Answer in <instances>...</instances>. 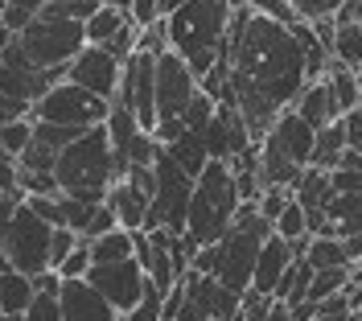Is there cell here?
Returning <instances> with one entry per match:
<instances>
[{
    "label": "cell",
    "instance_id": "cell-4",
    "mask_svg": "<svg viewBox=\"0 0 362 321\" xmlns=\"http://www.w3.org/2000/svg\"><path fill=\"white\" fill-rule=\"evenodd\" d=\"M313 148H317V132L288 107L276 119L268 140L259 144L264 189H296V182L305 177V169H313Z\"/></svg>",
    "mask_w": 362,
    "mask_h": 321
},
{
    "label": "cell",
    "instance_id": "cell-23",
    "mask_svg": "<svg viewBox=\"0 0 362 321\" xmlns=\"http://www.w3.org/2000/svg\"><path fill=\"white\" fill-rule=\"evenodd\" d=\"M90 259H95V268L136 259V235H132V230H112V235L95 239V243H90Z\"/></svg>",
    "mask_w": 362,
    "mask_h": 321
},
{
    "label": "cell",
    "instance_id": "cell-42",
    "mask_svg": "<svg viewBox=\"0 0 362 321\" xmlns=\"http://www.w3.org/2000/svg\"><path fill=\"white\" fill-rule=\"evenodd\" d=\"M4 194H21L17 189V160L8 157V153H0V198Z\"/></svg>",
    "mask_w": 362,
    "mask_h": 321
},
{
    "label": "cell",
    "instance_id": "cell-21",
    "mask_svg": "<svg viewBox=\"0 0 362 321\" xmlns=\"http://www.w3.org/2000/svg\"><path fill=\"white\" fill-rule=\"evenodd\" d=\"M325 83H329V95H334V103H338V115H341V119L362 107L358 70H350V66H341V62H334V70L325 74Z\"/></svg>",
    "mask_w": 362,
    "mask_h": 321
},
{
    "label": "cell",
    "instance_id": "cell-12",
    "mask_svg": "<svg viewBox=\"0 0 362 321\" xmlns=\"http://www.w3.org/2000/svg\"><path fill=\"white\" fill-rule=\"evenodd\" d=\"M198 78L194 70L181 62L177 54H160L157 58V124H169V119H181L189 112V103L198 99Z\"/></svg>",
    "mask_w": 362,
    "mask_h": 321
},
{
    "label": "cell",
    "instance_id": "cell-35",
    "mask_svg": "<svg viewBox=\"0 0 362 321\" xmlns=\"http://www.w3.org/2000/svg\"><path fill=\"white\" fill-rule=\"evenodd\" d=\"M25 206L33 210L45 227L62 230V194H58V198H25Z\"/></svg>",
    "mask_w": 362,
    "mask_h": 321
},
{
    "label": "cell",
    "instance_id": "cell-20",
    "mask_svg": "<svg viewBox=\"0 0 362 321\" xmlns=\"http://www.w3.org/2000/svg\"><path fill=\"white\" fill-rule=\"evenodd\" d=\"M128 21H132V17H128V4H103V8L87 21V46H99V49L112 46L115 37L124 33Z\"/></svg>",
    "mask_w": 362,
    "mask_h": 321
},
{
    "label": "cell",
    "instance_id": "cell-34",
    "mask_svg": "<svg viewBox=\"0 0 362 321\" xmlns=\"http://www.w3.org/2000/svg\"><path fill=\"white\" fill-rule=\"evenodd\" d=\"M25 321H66L62 317V300H58V293H37V300L29 305Z\"/></svg>",
    "mask_w": 362,
    "mask_h": 321
},
{
    "label": "cell",
    "instance_id": "cell-17",
    "mask_svg": "<svg viewBox=\"0 0 362 321\" xmlns=\"http://www.w3.org/2000/svg\"><path fill=\"white\" fill-rule=\"evenodd\" d=\"M293 264H296L293 243H284L280 235H272L268 243H264V252H259V264H255V280H251V288H255V293H264V297H276L280 280H284V272H288Z\"/></svg>",
    "mask_w": 362,
    "mask_h": 321
},
{
    "label": "cell",
    "instance_id": "cell-13",
    "mask_svg": "<svg viewBox=\"0 0 362 321\" xmlns=\"http://www.w3.org/2000/svg\"><path fill=\"white\" fill-rule=\"evenodd\" d=\"M66 83H74V87H83V91H90V95H99V99H107V103H115L119 83H124V62L112 58L107 49L87 46L74 62H70Z\"/></svg>",
    "mask_w": 362,
    "mask_h": 321
},
{
    "label": "cell",
    "instance_id": "cell-1",
    "mask_svg": "<svg viewBox=\"0 0 362 321\" xmlns=\"http://www.w3.org/2000/svg\"><path fill=\"white\" fill-rule=\"evenodd\" d=\"M226 46H230L235 74H230V91H226L223 107H239L251 128V140L264 144L276 119L309 87L300 42L293 29L255 13V4H235Z\"/></svg>",
    "mask_w": 362,
    "mask_h": 321
},
{
    "label": "cell",
    "instance_id": "cell-28",
    "mask_svg": "<svg viewBox=\"0 0 362 321\" xmlns=\"http://www.w3.org/2000/svg\"><path fill=\"white\" fill-rule=\"evenodd\" d=\"M17 189H21V198H58L62 194L54 173H29L21 165H17Z\"/></svg>",
    "mask_w": 362,
    "mask_h": 321
},
{
    "label": "cell",
    "instance_id": "cell-2",
    "mask_svg": "<svg viewBox=\"0 0 362 321\" xmlns=\"http://www.w3.org/2000/svg\"><path fill=\"white\" fill-rule=\"evenodd\" d=\"M230 17H235V4H223V0H181L177 8L165 17L169 49L194 70L198 83L218 66V58L226 54Z\"/></svg>",
    "mask_w": 362,
    "mask_h": 321
},
{
    "label": "cell",
    "instance_id": "cell-45",
    "mask_svg": "<svg viewBox=\"0 0 362 321\" xmlns=\"http://www.w3.org/2000/svg\"><path fill=\"white\" fill-rule=\"evenodd\" d=\"M268 321H293V309H288L284 300H276V309L268 313Z\"/></svg>",
    "mask_w": 362,
    "mask_h": 321
},
{
    "label": "cell",
    "instance_id": "cell-30",
    "mask_svg": "<svg viewBox=\"0 0 362 321\" xmlns=\"http://www.w3.org/2000/svg\"><path fill=\"white\" fill-rule=\"evenodd\" d=\"M214 112H218V103H214L210 95H202V91H198V99L189 103V112L181 115L185 132H194V136H206V128L214 124Z\"/></svg>",
    "mask_w": 362,
    "mask_h": 321
},
{
    "label": "cell",
    "instance_id": "cell-14",
    "mask_svg": "<svg viewBox=\"0 0 362 321\" xmlns=\"http://www.w3.org/2000/svg\"><path fill=\"white\" fill-rule=\"evenodd\" d=\"M206 153H210V160H239L247 148H255V140H251V128L247 119H243V112L239 107H223L218 103V112H214V124L206 128Z\"/></svg>",
    "mask_w": 362,
    "mask_h": 321
},
{
    "label": "cell",
    "instance_id": "cell-40",
    "mask_svg": "<svg viewBox=\"0 0 362 321\" xmlns=\"http://www.w3.org/2000/svg\"><path fill=\"white\" fill-rule=\"evenodd\" d=\"M334 194H362V173L354 169H334Z\"/></svg>",
    "mask_w": 362,
    "mask_h": 321
},
{
    "label": "cell",
    "instance_id": "cell-15",
    "mask_svg": "<svg viewBox=\"0 0 362 321\" xmlns=\"http://www.w3.org/2000/svg\"><path fill=\"white\" fill-rule=\"evenodd\" d=\"M185 293H189V300H194L210 321H239V313H243V297H239L235 288L218 284L214 276L189 272L185 276Z\"/></svg>",
    "mask_w": 362,
    "mask_h": 321
},
{
    "label": "cell",
    "instance_id": "cell-19",
    "mask_svg": "<svg viewBox=\"0 0 362 321\" xmlns=\"http://www.w3.org/2000/svg\"><path fill=\"white\" fill-rule=\"evenodd\" d=\"M293 112L313 128V132H325V128H334L341 115H338V103H334V95H329V83H309L305 95L293 103Z\"/></svg>",
    "mask_w": 362,
    "mask_h": 321
},
{
    "label": "cell",
    "instance_id": "cell-27",
    "mask_svg": "<svg viewBox=\"0 0 362 321\" xmlns=\"http://www.w3.org/2000/svg\"><path fill=\"white\" fill-rule=\"evenodd\" d=\"M37 17H42V4H37V0H4V17H0V21H4L8 33H17V37H21Z\"/></svg>",
    "mask_w": 362,
    "mask_h": 321
},
{
    "label": "cell",
    "instance_id": "cell-44",
    "mask_svg": "<svg viewBox=\"0 0 362 321\" xmlns=\"http://www.w3.org/2000/svg\"><path fill=\"white\" fill-rule=\"evenodd\" d=\"M33 288H37V293H62V276H58V272L33 276Z\"/></svg>",
    "mask_w": 362,
    "mask_h": 321
},
{
    "label": "cell",
    "instance_id": "cell-43",
    "mask_svg": "<svg viewBox=\"0 0 362 321\" xmlns=\"http://www.w3.org/2000/svg\"><path fill=\"white\" fill-rule=\"evenodd\" d=\"M341 128H346V144H350L354 153H362V107L346 115V119H341Z\"/></svg>",
    "mask_w": 362,
    "mask_h": 321
},
{
    "label": "cell",
    "instance_id": "cell-33",
    "mask_svg": "<svg viewBox=\"0 0 362 321\" xmlns=\"http://www.w3.org/2000/svg\"><path fill=\"white\" fill-rule=\"evenodd\" d=\"M255 13H264L268 21L284 25V29H296L300 17H296V4H284V0H255Z\"/></svg>",
    "mask_w": 362,
    "mask_h": 321
},
{
    "label": "cell",
    "instance_id": "cell-26",
    "mask_svg": "<svg viewBox=\"0 0 362 321\" xmlns=\"http://www.w3.org/2000/svg\"><path fill=\"white\" fill-rule=\"evenodd\" d=\"M334 62H341V66H350V70H362V25L338 29V37H334Z\"/></svg>",
    "mask_w": 362,
    "mask_h": 321
},
{
    "label": "cell",
    "instance_id": "cell-11",
    "mask_svg": "<svg viewBox=\"0 0 362 321\" xmlns=\"http://www.w3.org/2000/svg\"><path fill=\"white\" fill-rule=\"evenodd\" d=\"M87 284L99 293V297L112 305L119 317L136 313V305L144 300V288H148V272L140 268V259H128V264H107V268H90Z\"/></svg>",
    "mask_w": 362,
    "mask_h": 321
},
{
    "label": "cell",
    "instance_id": "cell-5",
    "mask_svg": "<svg viewBox=\"0 0 362 321\" xmlns=\"http://www.w3.org/2000/svg\"><path fill=\"white\" fill-rule=\"evenodd\" d=\"M54 177L62 194H107L115 185V153L107 128H90L78 144H70L58 157Z\"/></svg>",
    "mask_w": 362,
    "mask_h": 321
},
{
    "label": "cell",
    "instance_id": "cell-3",
    "mask_svg": "<svg viewBox=\"0 0 362 321\" xmlns=\"http://www.w3.org/2000/svg\"><path fill=\"white\" fill-rule=\"evenodd\" d=\"M239 206H243V198H239L230 165L226 160H210L206 173L198 177V189H194V206H189V223H185V243L194 252L218 247L230 235V227H235Z\"/></svg>",
    "mask_w": 362,
    "mask_h": 321
},
{
    "label": "cell",
    "instance_id": "cell-36",
    "mask_svg": "<svg viewBox=\"0 0 362 321\" xmlns=\"http://www.w3.org/2000/svg\"><path fill=\"white\" fill-rule=\"evenodd\" d=\"M78 243H83V235H74V230H54V247H49V264H54V272L78 252Z\"/></svg>",
    "mask_w": 362,
    "mask_h": 321
},
{
    "label": "cell",
    "instance_id": "cell-7",
    "mask_svg": "<svg viewBox=\"0 0 362 321\" xmlns=\"http://www.w3.org/2000/svg\"><path fill=\"white\" fill-rule=\"evenodd\" d=\"M194 189L198 182L173 165L160 148L157 157V189H153V214H148V227L144 230H169V235H185L189 223V206H194Z\"/></svg>",
    "mask_w": 362,
    "mask_h": 321
},
{
    "label": "cell",
    "instance_id": "cell-10",
    "mask_svg": "<svg viewBox=\"0 0 362 321\" xmlns=\"http://www.w3.org/2000/svg\"><path fill=\"white\" fill-rule=\"evenodd\" d=\"M115 103L128 107L140 119L144 132H157V58L153 54L136 49L132 58L124 62V83H119Z\"/></svg>",
    "mask_w": 362,
    "mask_h": 321
},
{
    "label": "cell",
    "instance_id": "cell-37",
    "mask_svg": "<svg viewBox=\"0 0 362 321\" xmlns=\"http://www.w3.org/2000/svg\"><path fill=\"white\" fill-rule=\"evenodd\" d=\"M128 17H132V25L144 33V29H153V25L165 21V13H160V4H153V0H132L128 4Z\"/></svg>",
    "mask_w": 362,
    "mask_h": 321
},
{
    "label": "cell",
    "instance_id": "cell-16",
    "mask_svg": "<svg viewBox=\"0 0 362 321\" xmlns=\"http://www.w3.org/2000/svg\"><path fill=\"white\" fill-rule=\"evenodd\" d=\"M58 300H62V317L66 321H124L87 280H62Z\"/></svg>",
    "mask_w": 362,
    "mask_h": 321
},
{
    "label": "cell",
    "instance_id": "cell-8",
    "mask_svg": "<svg viewBox=\"0 0 362 321\" xmlns=\"http://www.w3.org/2000/svg\"><path fill=\"white\" fill-rule=\"evenodd\" d=\"M107 115H112L107 99L83 91L74 83H62V87H54L33 107V124H58V128H83V132H90V128H107Z\"/></svg>",
    "mask_w": 362,
    "mask_h": 321
},
{
    "label": "cell",
    "instance_id": "cell-6",
    "mask_svg": "<svg viewBox=\"0 0 362 321\" xmlns=\"http://www.w3.org/2000/svg\"><path fill=\"white\" fill-rule=\"evenodd\" d=\"M17 46H21V54L37 70H62L87 49V25L37 17V21L17 37Z\"/></svg>",
    "mask_w": 362,
    "mask_h": 321
},
{
    "label": "cell",
    "instance_id": "cell-22",
    "mask_svg": "<svg viewBox=\"0 0 362 321\" xmlns=\"http://www.w3.org/2000/svg\"><path fill=\"white\" fill-rule=\"evenodd\" d=\"M33 300H37V288H33L29 276H21V272L0 276V313L4 317H25Z\"/></svg>",
    "mask_w": 362,
    "mask_h": 321
},
{
    "label": "cell",
    "instance_id": "cell-29",
    "mask_svg": "<svg viewBox=\"0 0 362 321\" xmlns=\"http://www.w3.org/2000/svg\"><path fill=\"white\" fill-rule=\"evenodd\" d=\"M276 235L284 239V243H300V239H309V218H305V210H300V202H288V210L276 218Z\"/></svg>",
    "mask_w": 362,
    "mask_h": 321
},
{
    "label": "cell",
    "instance_id": "cell-31",
    "mask_svg": "<svg viewBox=\"0 0 362 321\" xmlns=\"http://www.w3.org/2000/svg\"><path fill=\"white\" fill-rule=\"evenodd\" d=\"M29 144H33V119H21V124L0 128V148H4L13 160H21Z\"/></svg>",
    "mask_w": 362,
    "mask_h": 321
},
{
    "label": "cell",
    "instance_id": "cell-25",
    "mask_svg": "<svg viewBox=\"0 0 362 321\" xmlns=\"http://www.w3.org/2000/svg\"><path fill=\"white\" fill-rule=\"evenodd\" d=\"M305 264H309L313 272L354 268V264H350V255H346V243H341V239H313V243H309V255H305Z\"/></svg>",
    "mask_w": 362,
    "mask_h": 321
},
{
    "label": "cell",
    "instance_id": "cell-9",
    "mask_svg": "<svg viewBox=\"0 0 362 321\" xmlns=\"http://www.w3.org/2000/svg\"><path fill=\"white\" fill-rule=\"evenodd\" d=\"M49 247H54V227H45L42 218L21 202L13 227H8V235H4V252H8V259H13V268H17L21 276H29V280L42 276V272H54Z\"/></svg>",
    "mask_w": 362,
    "mask_h": 321
},
{
    "label": "cell",
    "instance_id": "cell-32",
    "mask_svg": "<svg viewBox=\"0 0 362 321\" xmlns=\"http://www.w3.org/2000/svg\"><path fill=\"white\" fill-rule=\"evenodd\" d=\"M17 165L29 169V173H54V169H58V153H54V148H45L42 140L33 136V144L25 148V157L17 160Z\"/></svg>",
    "mask_w": 362,
    "mask_h": 321
},
{
    "label": "cell",
    "instance_id": "cell-18",
    "mask_svg": "<svg viewBox=\"0 0 362 321\" xmlns=\"http://www.w3.org/2000/svg\"><path fill=\"white\" fill-rule=\"evenodd\" d=\"M107 206L115 210V218H119V227L124 230H144L148 227V214H153V198L132 182H115L107 189Z\"/></svg>",
    "mask_w": 362,
    "mask_h": 321
},
{
    "label": "cell",
    "instance_id": "cell-41",
    "mask_svg": "<svg viewBox=\"0 0 362 321\" xmlns=\"http://www.w3.org/2000/svg\"><path fill=\"white\" fill-rule=\"evenodd\" d=\"M334 25H338V29L362 25V0H341V4H338V13H334Z\"/></svg>",
    "mask_w": 362,
    "mask_h": 321
},
{
    "label": "cell",
    "instance_id": "cell-47",
    "mask_svg": "<svg viewBox=\"0 0 362 321\" xmlns=\"http://www.w3.org/2000/svg\"><path fill=\"white\" fill-rule=\"evenodd\" d=\"M358 321H362V313H358Z\"/></svg>",
    "mask_w": 362,
    "mask_h": 321
},
{
    "label": "cell",
    "instance_id": "cell-24",
    "mask_svg": "<svg viewBox=\"0 0 362 321\" xmlns=\"http://www.w3.org/2000/svg\"><path fill=\"white\" fill-rule=\"evenodd\" d=\"M346 128H341V119L334 124V128H325V132H317V148H313V169H321V173H334L341 165V157H346Z\"/></svg>",
    "mask_w": 362,
    "mask_h": 321
},
{
    "label": "cell",
    "instance_id": "cell-39",
    "mask_svg": "<svg viewBox=\"0 0 362 321\" xmlns=\"http://www.w3.org/2000/svg\"><path fill=\"white\" fill-rule=\"evenodd\" d=\"M288 202H293V189H268V194L259 198V214H264L272 227H276V218L288 210Z\"/></svg>",
    "mask_w": 362,
    "mask_h": 321
},
{
    "label": "cell",
    "instance_id": "cell-38",
    "mask_svg": "<svg viewBox=\"0 0 362 321\" xmlns=\"http://www.w3.org/2000/svg\"><path fill=\"white\" fill-rule=\"evenodd\" d=\"M276 309V297H264V293H243V313L239 321H268V313Z\"/></svg>",
    "mask_w": 362,
    "mask_h": 321
},
{
    "label": "cell",
    "instance_id": "cell-46",
    "mask_svg": "<svg viewBox=\"0 0 362 321\" xmlns=\"http://www.w3.org/2000/svg\"><path fill=\"white\" fill-rule=\"evenodd\" d=\"M0 321H25V317H4V313H0Z\"/></svg>",
    "mask_w": 362,
    "mask_h": 321
}]
</instances>
